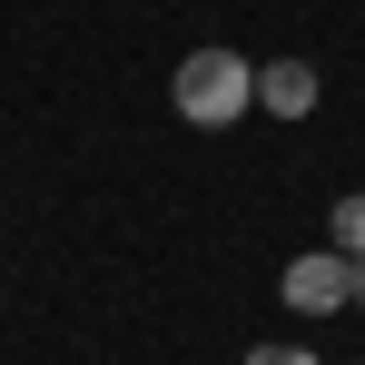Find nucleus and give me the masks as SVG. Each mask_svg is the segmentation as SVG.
<instances>
[{
  "label": "nucleus",
  "mask_w": 365,
  "mask_h": 365,
  "mask_svg": "<svg viewBox=\"0 0 365 365\" xmlns=\"http://www.w3.org/2000/svg\"><path fill=\"white\" fill-rule=\"evenodd\" d=\"M356 365H365V356H356Z\"/></svg>",
  "instance_id": "nucleus-7"
},
{
  "label": "nucleus",
  "mask_w": 365,
  "mask_h": 365,
  "mask_svg": "<svg viewBox=\"0 0 365 365\" xmlns=\"http://www.w3.org/2000/svg\"><path fill=\"white\" fill-rule=\"evenodd\" d=\"M168 99H178L187 128H237L257 109V60L247 50H187L178 79H168Z\"/></svg>",
  "instance_id": "nucleus-1"
},
{
  "label": "nucleus",
  "mask_w": 365,
  "mask_h": 365,
  "mask_svg": "<svg viewBox=\"0 0 365 365\" xmlns=\"http://www.w3.org/2000/svg\"><path fill=\"white\" fill-rule=\"evenodd\" d=\"M316 89H326L316 60H267L257 69V109H267V119H316Z\"/></svg>",
  "instance_id": "nucleus-3"
},
{
  "label": "nucleus",
  "mask_w": 365,
  "mask_h": 365,
  "mask_svg": "<svg viewBox=\"0 0 365 365\" xmlns=\"http://www.w3.org/2000/svg\"><path fill=\"white\" fill-rule=\"evenodd\" d=\"M277 297L297 306V316H346V306H356V257H346V247H306V257H287Z\"/></svg>",
  "instance_id": "nucleus-2"
},
{
  "label": "nucleus",
  "mask_w": 365,
  "mask_h": 365,
  "mask_svg": "<svg viewBox=\"0 0 365 365\" xmlns=\"http://www.w3.org/2000/svg\"><path fill=\"white\" fill-rule=\"evenodd\" d=\"M326 237L346 247V257H365V187H356V197H336V217H326Z\"/></svg>",
  "instance_id": "nucleus-4"
},
{
  "label": "nucleus",
  "mask_w": 365,
  "mask_h": 365,
  "mask_svg": "<svg viewBox=\"0 0 365 365\" xmlns=\"http://www.w3.org/2000/svg\"><path fill=\"white\" fill-rule=\"evenodd\" d=\"M247 365H326V356H306V346H247Z\"/></svg>",
  "instance_id": "nucleus-5"
},
{
  "label": "nucleus",
  "mask_w": 365,
  "mask_h": 365,
  "mask_svg": "<svg viewBox=\"0 0 365 365\" xmlns=\"http://www.w3.org/2000/svg\"><path fill=\"white\" fill-rule=\"evenodd\" d=\"M356 306H365V257H356Z\"/></svg>",
  "instance_id": "nucleus-6"
}]
</instances>
